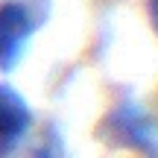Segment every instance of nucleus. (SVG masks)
Instances as JSON below:
<instances>
[{"instance_id": "f257e3e1", "label": "nucleus", "mask_w": 158, "mask_h": 158, "mask_svg": "<svg viewBox=\"0 0 158 158\" xmlns=\"http://www.w3.org/2000/svg\"><path fill=\"white\" fill-rule=\"evenodd\" d=\"M100 135L108 141V147L132 149V152H143V155L158 152L155 123L135 102H120L111 114H106V120L100 126Z\"/></svg>"}, {"instance_id": "f03ea898", "label": "nucleus", "mask_w": 158, "mask_h": 158, "mask_svg": "<svg viewBox=\"0 0 158 158\" xmlns=\"http://www.w3.org/2000/svg\"><path fill=\"white\" fill-rule=\"evenodd\" d=\"M41 15L29 0H9L0 6V73H9L27 53Z\"/></svg>"}, {"instance_id": "7ed1b4c3", "label": "nucleus", "mask_w": 158, "mask_h": 158, "mask_svg": "<svg viewBox=\"0 0 158 158\" xmlns=\"http://www.w3.org/2000/svg\"><path fill=\"white\" fill-rule=\"evenodd\" d=\"M32 126V108L12 85H0V158H12Z\"/></svg>"}, {"instance_id": "20e7f679", "label": "nucleus", "mask_w": 158, "mask_h": 158, "mask_svg": "<svg viewBox=\"0 0 158 158\" xmlns=\"http://www.w3.org/2000/svg\"><path fill=\"white\" fill-rule=\"evenodd\" d=\"M147 15H149V27L158 35V0H147Z\"/></svg>"}]
</instances>
